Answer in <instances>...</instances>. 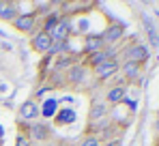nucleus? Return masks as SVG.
Masks as SVG:
<instances>
[{
	"instance_id": "cd10ccee",
	"label": "nucleus",
	"mask_w": 159,
	"mask_h": 146,
	"mask_svg": "<svg viewBox=\"0 0 159 146\" xmlns=\"http://www.w3.org/2000/svg\"><path fill=\"white\" fill-rule=\"evenodd\" d=\"M0 37H4V32H2V30H0Z\"/></svg>"
},
{
	"instance_id": "a211bd4d",
	"label": "nucleus",
	"mask_w": 159,
	"mask_h": 146,
	"mask_svg": "<svg viewBox=\"0 0 159 146\" xmlns=\"http://www.w3.org/2000/svg\"><path fill=\"white\" fill-rule=\"evenodd\" d=\"M58 22H60V15H58V13L48 15V17H45V22H43V32H50V30H52V28L58 24Z\"/></svg>"
},
{
	"instance_id": "dca6fc26",
	"label": "nucleus",
	"mask_w": 159,
	"mask_h": 146,
	"mask_svg": "<svg viewBox=\"0 0 159 146\" xmlns=\"http://www.w3.org/2000/svg\"><path fill=\"white\" fill-rule=\"evenodd\" d=\"M144 28H146V32H148V37H151V43H153V45H159L157 30H155V26H153V22H151L148 17H144Z\"/></svg>"
},
{
	"instance_id": "7ed1b4c3",
	"label": "nucleus",
	"mask_w": 159,
	"mask_h": 146,
	"mask_svg": "<svg viewBox=\"0 0 159 146\" xmlns=\"http://www.w3.org/2000/svg\"><path fill=\"white\" fill-rule=\"evenodd\" d=\"M30 45H32V49L34 52H39V54H48L50 49H52L54 41L50 39V34L48 32H37V34H32V39H30Z\"/></svg>"
},
{
	"instance_id": "5701e85b",
	"label": "nucleus",
	"mask_w": 159,
	"mask_h": 146,
	"mask_svg": "<svg viewBox=\"0 0 159 146\" xmlns=\"http://www.w3.org/2000/svg\"><path fill=\"white\" fill-rule=\"evenodd\" d=\"M106 146H120V142H118V140H114V142H110V144H106Z\"/></svg>"
},
{
	"instance_id": "f03ea898",
	"label": "nucleus",
	"mask_w": 159,
	"mask_h": 146,
	"mask_svg": "<svg viewBox=\"0 0 159 146\" xmlns=\"http://www.w3.org/2000/svg\"><path fill=\"white\" fill-rule=\"evenodd\" d=\"M125 56H127V60L129 62H138V65H142V62H146L148 60V48H144V45H140V43H133L129 48L125 49Z\"/></svg>"
},
{
	"instance_id": "2eb2a0df",
	"label": "nucleus",
	"mask_w": 159,
	"mask_h": 146,
	"mask_svg": "<svg viewBox=\"0 0 159 146\" xmlns=\"http://www.w3.org/2000/svg\"><path fill=\"white\" fill-rule=\"evenodd\" d=\"M123 99H125V88L123 86H114V88H110L107 90V103H123Z\"/></svg>"
},
{
	"instance_id": "c85d7f7f",
	"label": "nucleus",
	"mask_w": 159,
	"mask_h": 146,
	"mask_svg": "<svg viewBox=\"0 0 159 146\" xmlns=\"http://www.w3.org/2000/svg\"><path fill=\"white\" fill-rule=\"evenodd\" d=\"M65 2H75V0H65Z\"/></svg>"
},
{
	"instance_id": "f257e3e1",
	"label": "nucleus",
	"mask_w": 159,
	"mask_h": 146,
	"mask_svg": "<svg viewBox=\"0 0 159 146\" xmlns=\"http://www.w3.org/2000/svg\"><path fill=\"white\" fill-rule=\"evenodd\" d=\"M48 34H50V39H52L54 43H65L71 37V22L67 17H60V22L54 26Z\"/></svg>"
},
{
	"instance_id": "0eeeda50",
	"label": "nucleus",
	"mask_w": 159,
	"mask_h": 146,
	"mask_svg": "<svg viewBox=\"0 0 159 146\" xmlns=\"http://www.w3.org/2000/svg\"><path fill=\"white\" fill-rule=\"evenodd\" d=\"M39 114H41V107H39V103L32 101V99H28V101H24V103L20 105V116H22L24 121H32V118H37Z\"/></svg>"
},
{
	"instance_id": "f3484780",
	"label": "nucleus",
	"mask_w": 159,
	"mask_h": 146,
	"mask_svg": "<svg viewBox=\"0 0 159 146\" xmlns=\"http://www.w3.org/2000/svg\"><path fill=\"white\" fill-rule=\"evenodd\" d=\"M106 112H107V105H106V103H95V107L90 110V118H93V121H97V118L106 116Z\"/></svg>"
},
{
	"instance_id": "4be33fe9",
	"label": "nucleus",
	"mask_w": 159,
	"mask_h": 146,
	"mask_svg": "<svg viewBox=\"0 0 159 146\" xmlns=\"http://www.w3.org/2000/svg\"><path fill=\"white\" fill-rule=\"evenodd\" d=\"M34 4H39V9H41V11H45V9L50 7V0H34Z\"/></svg>"
},
{
	"instance_id": "6ab92c4d",
	"label": "nucleus",
	"mask_w": 159,
	"mask_h": 146,
	"mask_svg": "<svg viewBox=\"0 0 159 146\" xmlns=\"http://www.w3.org/2000/svg\"><path fill=\"white\" fill-rule=\"evenodd\" d=\"M32 133L37 135V140H45V138H48V129H45L43 125H34V127H32Z\"/></svg>"
},
{
	"instance_id": "423d86ee",
	"label": "nucleus",
	"mask_w": 159,
	"mask_h": 146,
	"mask_svg": "<svg viewBox=\"0 0 159 146\" xmlns=\"http://www.w3.org/2000/svg\"><path fill=\"white\" fill-rule=\"evenodd\" d=\"M123 34H125V26L123 24H110L106 28V32L101 34V39H103V43H116V41L123 39Z\"/></svg>"
},
{
	"instance_id": "bb28decb",
	"label": "nucleus",
	"mask_w": 159,
	"mask_h": 146,
	"mask_svg": "<svg viewBox=\"0 0 159 146\" xmlns=\"http://www.w3.org/2000/svg\"><path fill=\"white\" fill-rule=\"evenodd\" d=\"M0 2H13V0H0Z\"/></svg>"
},
{
	"instance_id": "aec40b11",
	"label": "nucleus",
	"mask_w": 159,
	"mask_h": 146,
	"mask_svg": "<svg viewBox=\"0 0 159 146\" xmlns=\"http://www.w3.org/2000/svg\"><path fill=\"white\" fill-rule=\"evenodd\" d=\"M80 146H99V140H97L95 135H88V138L82 140V144H80Z\"/></svg>"
},
{
	"instance_id": "39448f33",
	"label": "nucleus",
	"mask_w": 159,
	"mask_h": 146,
	"mask_svg": "<svg viewBox=\"0 0 159 146\" xmlns=\"http://www.w3.org/2000/svg\"><path fill=\"white\" fill-rule=\"evenodd\" d=\"M116 71H118V62H116L114 58L103 60L101 65H97V67H95V73H97V77H99V80H107V77H112Z\"/></svg>"
},
{
	"instance_id": "6e6552de",
	"label": "nucleus",
	"mask_w": 159,
	"mask_h": 146,
	"mask_svg": "<svg viewBox=\"0 0 159 146\" xmlns=\"http://www.w3.org/2000/svg\"><path fill=\"white\" fill-rule=\"evenodd\" d=\"M106 43H103V39H101V34H88L86 39H84V48L88 54H95V52H101Z\"/></svg>"
},
{
	"instance_id": "b1692460",
	"label": "nucleus",
	"mask_w": 159,
	"mask_h": 146,
	"mask_svg": "<svg viewBox=\"0 0 159 146\" xmlns=\"http://www.w3.org/2000/svg\"><path fill=\"white\" fill-rule=\"evenodd\" d=\"M2 138H4V127L0 125V140H2Z\"/></svg>"
},
{
	"instance_id": "393cba45",
	"label": "nucleus",
	"mask_w": 159,
	"mask_h": 146,
	"mask_svg": "<svg viewBox=\"0 0 159 146\" xmlns=\"http://www.w3.org/2000/svg\"><path fill=\"white\" fill-rule=\"evenodd\" d=\"M155 129H157V133H159V114H157V122H155Z\"/></svg>"
},
{
	"instance_id": "9d476101",
	"label": "nucleus",
	"mask_w": 159,
	"mask_h": 146,
	"mask_svg": "<svg viewBox=\"0 0 159 146\" xmlns=\"http://www.w3.org/2000/svg\"><path fill=\"white\" fill-rule=\"evenodd\" d=\"M17 7L13 2H0V20H7V22H13L17 17Z\"/></svg>"
},
{
	"instance_id": "20e7f679",
	"label": "nucleus",
	"mask_w": 159,
	"mask_h": 146,
	"mask_svg": "<svg viewBox=\"0 0 159 146\" xmlns=\"http://www.w3.org/2000/svg\"><path fill=\"white\" fill-rule=\"evenodd\" d=\"M11 24L15 26L20 32H30L32 28H34V24H37V13H26V15H17Z\"/></svg>"
},
{
	"instance_id": "412c9836",
	"label": "nucleus",
	"mask_w": 159,
	"mask_h": 146,
	"mask_svg": "<svg viewBox=\"0 0 159 146\" xmlns=\"http://www.w3.org/2000/svg\"><path fill=\"white\" fill-rule=\"evenodd\" d=\"M15 146H30V140H28L26 135H17V140H15Z\"/></svg>"
},
{
	"instance_id": "f8f14e48",
	"label": "nucleus",
	"mask_w": 159,
	"mask_h": 146,
	"mask_svg": "<svg viewBox=\"0 0 159 146\" xmlns=\"http://www.w3.org/2000/svg\"><path fill=\"white\" fill-rule=\"evenodd\" d=\"M84 75H86V69L82 65H75V67H69L67 69V80L73 82V84H80L84 80Z\"/></svg>"
},
{
	"instance_id": "ddd939ff",
	"label": "nucleus",
	"mask_w": 159,
	"mask_h": 146,
	"mask_svg": "<svg viewBox=\"0 0 159 146\" xmlns=\"http://www.w3.org/2000/svg\"><path fill=\"white\" fill-rule=\"evenodd\" d=\"M110 58H114V52L112 49H101V52H95L93 56H88V62L93 67H97V65H101L103 60H110Z\"/></svg>"
},
{
	"instance_id": "9b49d317",
	"label": "nucleus",
	"mask_w": 159,
	"mask_h": 146,
	"mask_svg": "<svg viewBox=\"0 0 159 146\" xmlns=\"http://www.w3.org/2000/svg\"><path fill=\"white\" fill-rule=\"evenodd\" d=\"M140 73H142V65H138V62H125L123 65V75L127 77V80H131V82H135L138 77H140Z\"/></svg>"
},
{
	"instance_id": "a878e982",
	"label": "nucleus",
	"mask_w": 159,
	"mask_h": 146,
	"mask_svg": "<svg viewBox=\"0 0 159 146\" xmlns=\"http://www.w3.org/2000/svg\"><path fill=\"white\" fill-rule=\"evenodd\" d=\"M155 146H159V138H157V140H155Z\"/></svg>"
},
{
	"instance_id": "4468645a",
	"label": "nucleus",
	"mask_w": 159,
	"mask_h": 146,
	"mask_svg": "<svg viewBox=\"0 0 159 146\" xmlns=\"http://www.w3.org/2000/svg\"><path fill=\"white\" fill-rule=\"evenodd\" d=\"M58 112V99H45L43 101V107H41V116H45V118H52L54 114Z\"/></svg>"
},
{
	"instance_id": "1a4fd4ad",
	"label": "nucleus",
	"mask_w": 159,
	"mask_h": 146,
	"mask_svg": "<svg viewBox=\"0 0 159 146\" xmlns=\"http://www.w3.org/2000/svg\"><path fill=\"white\" fill-rule=\"evenodd\" d=\"M54 122L56 125H71V122H75V112L71 107H62L54 114Z\"/></svg>"
}]
</instances>
